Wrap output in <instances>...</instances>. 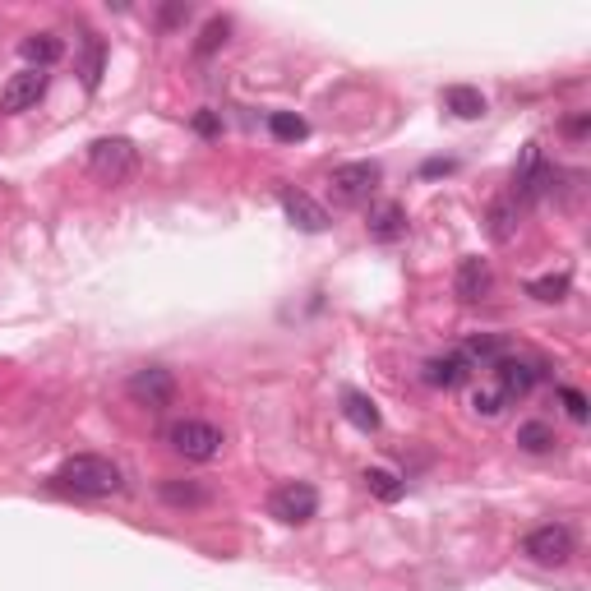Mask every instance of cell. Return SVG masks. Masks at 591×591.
I'll return each mask as SVG.
<instances>
[{
	"label": "cell",
	"instance_id": "4fadbf2b",
	"mask_svg": "<svg viewBox=\"0 0 591 591\" xmlns=\"http://www.w3.org/2000/svg\"><path fill=\"white\" fill-rule=\"evenodd\" d=\"M278 199H282V213H287V218L296 222L301 231H324V227H328V213L314 204L310 194H301V190H291V185H282Z\"/></svg>",
	"mask_w": 591,
	"mask_h": 591
},
{
	"label": "cell",
	"instance_id": "3957f363",
	"mask_svg": "<svg viewBox=\"0 0 591 591\" xmlns=\"http://www.w3.org/2000/svg\"><path fill=\"white\" fill-rule=\"evenodd\" d=\"M134 167H139V153H134L130 139H121V134H107V139H93V148H88V171H93L97 181L107 185H121L134 176Z\"/></svg>",
	"mask_w": 591,
	"mask_h": 591
},
{
	"label": "cell",
	"instance_id": "9a60e30c",
	"mask_svg": "<svg viewBox=\"0 0 591 591\" xmlns=\"http://www.w3.org/2000/svg\"><path fill=\"white\" fill-rule=\"evenodd\" d=\"M24 61H28V70H51V65L65 56V42L56 33H33V37H24Z\"/></svg>",
	"mask_w": 591,
	"mask_h": 591
},
{
	"label": "cell",
	"instance_id": "5bb4252c",
	"mask_svg": "<svg viewBox=\"0 0 591 591\" xmlns=\"http://www.w3.org/2000/svg\"><path fill=\"white\" fill-rule=\"evenodd\" d=\"M370 236H374V241H384V245L402 241V236H407V208H402V204L370 208Z\"/></svg>",
	"mask_w": 591,
	"mask_h": 591
},
{
	"label": "cell",
	"instance_id": "1f68e13d",
	"mask_svg": "<svg viewBox=\"0 0 591 591\" xmlns=\"http://www.w3.org/2000/svg\"><path fill=\"white\" fill-rule=\"evenodd\" d=\"M568 134H573V139H582V134H587V116H578V121H568Z\"/></svg>",
	"mask_w": 591,
	"mask_h": 591
},
{
	"label": "cell",
	"instance_id": "ac0fdd59",
	"mask_svg": "<svg viewBox=\"0 0 591 591\" xmlns=\"http://www.w3.org/2000/svg\"><path fill=\"white\" fill-rule=\"evenodd\" d=\"M555 444H559L555 425H545V421H522V425H518V448H522V453H531V458L550 453Z\"/></svg>",
	"mask_w": 591,
	"mask_h": 591
},
{
	"label": "cell",
	"instance_id": "4316f807",
	"mask_svg": "<svg viewBox=\"0 0 591 591\" xmlns=\"http://www.w3.org/2000/svg\"><path fill=\"white\" fill-rule=\"evenodd\" d=\"M97 79H102V42L97 37H88V56H84V84L97 88Z\"/></svg>",
	"mask_w": 591,
	"mask_h": 591
},
{
	"label": "cell",
	"instance_id": "7a4b0ae2",
	"mask_svg": "<svg viewBox=\"0 0 591 591\" xmlns=\"http://www.w3.org/2000/svg\"><path fill=\"white\" fill-rule=\"evenodd\" d=\"M167 444H171V453H181L185 462H213V458H222L227 435H222L213 421H204V416H181V421L167 425Z\"/></svg>",
	"mask_w": 591,
	"mask_h": 591
},
{
	"label": "cell",
	"instance_id": "ffe728a7",
	"mask_svg": "<svg viewBox=\"0 0 591 591\" xmlns=\"http://www.w3.org/2000/svg\"><path fill=\"white\" fill-rule=\"evenodd\" d=\"M157 495L167 499L171 508H199V504H208V490L199 481H162V490Z\"/></svg>",
	"mask_w": 591,
	"mask_h": 591
},
{
	"label": "cell",
	"instance_id": "f1b7e54d",
	"mask_svg": "<svg viewBox=\"0 0 591 591\" xmlns=\"http://www.w3.org/2000/svg\"><path fill=\"white\" fill-rule=\"evenodd\" d=\"M194 130L204 134V139H213V134H222V125H218V116H213V111H199V116H194Z\"/></svg>",
	"mask_w": 591,
	"mask_h": 591
},
{
	"label": "cell",
	"instance_id": "2e32d148",
	"mask_svg": "<svg viewBox=\"0 0 591 591\" xmlns=\"http://www.w3.org/2000/svg\"><path fill=\"white\" fill-rule=\"evenodd\" d=\"M444 107L453 111L458 121H481V116H485V97H481V88L453 84V88H444Z\"/></svg>",
	"mask_w": 591,
	"mask_h": 591
},
{
	"label": "cell",
	"instance_id": "277c9868",
	"mask_svg": "<svg viewBox=\"0 0 591 591\" xmlns=\"http://www.w3.org/2000/svg\"><path fill=\"white\" fill-rule=\"evenodd\" d=\"M573 550H578V541H573V527H564V522H541V527H531L527 536H522V555L541 568L568 564Z\"/></svg>",
	"mask_w": 591,
	"mask_h": 591
},
{
	"label": "cell",
	"instance_id": "d4e9b609",
	"mask_svg": "<svg viewBox=\"0 0 591 591\" xmlns=\"http://www.w3.org/2000/svg\"><path fill=\"white\" fill-rule=\"evenodd\" d=\"M471 407H476V416H499V411L513 407V402L499 393V384H485V388H476V393H471Z\"/></svg>",
	"mask_w": 591,
	"mask_h": 591
},
{
	"label": "cell",
	"instance_id": "f546056e",
	"mask_svg": "<svg viewBox=\"0 0 591 591\" xmlns=\"http://www.w3.org/2000/svg\"><path fill=\"white\" fill-rule=\"evenodd\" d=\"M190 19V5H167L162 10V28H176V24H185Z\"/></svg>",
	"mask_w": 591,
	"mask_h": 591
},
{
	"label": "cell",
	"instance_id": "4dcf8cb0",
	"mask_svg": "<svg viewBox=\"0 0 591 591\" xmlns=\"http://www.w3.org/2000/svg\"><path fill=\"white\" fill-rule=\"evenodd\" d=\"M453 167H458V162H448V157L444 162H425V176H439V171H453Z\"/></svg>",
	"mask_w": 591,
	"mask_h": 591
},
{
	"label": "cell",
	"instance_id": "52a82bcc",
	"mask_svg": "<svg viewBox=\"0 0 591 591\" xmlns=\"http://www.w3.org/2000/svg\"><path fill=\"white\" fill-rule=\"evenodd\" d=\"M490 370H495V384H499V393H504L508 402L527 398L531 388H536V384L545 379L541 365L527 361V356H513V351H504V356H499V361L490 365Z\"/></svg>",
	"mask_w": 591,
	"mask_h": 591
},
{
	"label": "cell",
	"instance_id": "6da1fadb",
	"mask_svg": "<svg viewBox=\"0 0 591 591\" xmlns=\"http://www.w3.org/2000/svg\"><path fill=\"white\" fill-rule=\"evenodd\" d=\"M56 485L65 495H79V499H107L121 490V467L102 453H74L61 471H56Z\"/></svg>",
	"mask_w": 591,
	"mask_h": 591
},
{
	"label": "cell",
	"instance_id": "603a6c76",
	"mask_svg": "<svg viewBox=\"0 0 591 591\" xmlns=\"http://www.w3.org/2000/svg\"><path fill=\"white\" fill-rule=\"evenodd\" d=\"M268 134H273L278 144H301L305 134H310V125H305L301 116H291V111H273V116H268Z\"/></svg>",
	"mask_w": 591,
	"mask_h": 591
},
{
	"label": "cell",
	"instance_id": "cb8c5ba5",
	"mask_svg": "<svg viewBox=\"0 0 591 591\" xmlns=\"http://www.w3.org/2000/svg\"><path fill=\"white\" fill-rule=\"evenodd\" d=\"M568 287H573V278H568V273H550V278H536V282H527V291H531V296H536V301H545V305L564 301V296H568Z\"/></svg>",
	"mask_w": 591,
	"mask_h": 591
},
{
	"label": "cell",
	"instance_id": "30bf717a",
	"mask_svg": "<svg viewBox=\"0 0 591 591\" xmlns=\"http://www.w3.org/2000/svg\"><path fill=\"white\" fill-rule=\"evenodd\" d=\"M42 93H47V70H19L10 74V84L0 88V111H28L37 107Z\"/></svg>",
	"mask_w": 591,
	"mask_h": 591
},
{
	"label": "cell",
	"instance_id": "d6986e66",
	"mask_svg": "<svg viewBox=\"0 0 591 591\" xmlns=\"http://www.w3.org/2000/svg\"><path fill=\"white\" fill-rule=\"evenodd\" d=\"M458 351H462V361H467L471 370H476V365H481V370H490V365H495L508 347H504L499 338H467Z\"/></svg>",
	"mask_w": 591,
	"mask_h": 591
},
{
	"label": "cell",
	"instance_id": "8fae6325",
	"mask_svg": "<svg viewBox=\"0 0 591 591\" xmlns=\"http://www.w3.org/2000/svg\"><path fill=\"white\" fill-rule=\"evenodd\" d=\"M490 287H495V273H490V264H485V259H462L458 278H453L458 301L476 305V301H485V296H490Z\"/></svg>",
	"mask_w": 591,
	"mask_h": 591
},
{
	"label": "cell",
	"instance_id": "ba28073f",
	"mask_svg": "<svg viewBox=\"0 0 591 591\" xmlns=\"http://www.w3.org/2000/svg\"><path fill=\"white\" fill-rule=\"evenodd\" d=\"M130 398L139 407H171L176 402V374L162 365H144L130 374Z\"/></svg>",
	"mask_w": 591,
	"mask_h": 591
},
{
	"label": "cell",
	"instance_id": "7402d4cb",
	"mask_svg": "<svg viewBox=\"0 0 591 591\" xmlns=\"http://www.w3.org/2000/svg\"><path fill=\"white\" fill-rule=\"evenodd\" d=\"M513 231H518V199L508 194V199H499V204L490 208V236L504 245V241H513Z\"/></svg>",
	"mask_w": 591,
	"mask_h": 591
},
{
	"label": "cell",
	"instance_id": "e0dca14e",
	"mask_svg": "<svg viewBox=\"0 0 591 591\" xmlns=\"http://www.w3.org/2000/svg\"><path fill=\"white\" fill-rule=\"evenodd\" d=\"M342 416H347L361 435H374V430H379V407H374L365 393H342Z\"/></svg>",
	"mask_w": 591,
	"mask_h": 591
},
{
	"label": "cell",
	"instance_id": "484cf974",
	"mask_svg": "<svg viewBox=\"0 0 591 591\" xmlns=\"http://www.w3.org/2000/svg\"><path fill=\"white\" fill-rule=\"evenodd\" d=\"M227 33H231L227 19H213V24L204 28V37H199V47H194V51H199V56H213V51H218L222 42H227Z\"/></svg>",
	"mask_w": 591,
	"mask_h": 591
},
{
	"label": "cell",
	"instance_id": "5b68a950",
	"mask_svg": "<svg viewBox=\"0 0 591 591\" xmlns=\"http://www.w3.org/2000/svg\"><path fill=\"white\" fill-rule=\"evenodd\" d=\"M268 513L282 522V527H305V522L319 513V490L305 481H282L273 495H268Z\"/></svg>",
	"mask_w": 591,
	"mask_h": 591
},
{
	"label": "cell",
	"instance_id": "9c48e42d",
	"mask_svg": "<svg viewBox=\"0 0 591 591\" xmlns=\"http://www.w3.org/2000/svg\"><path fill=\"white\" fill-rule=\"evenodd\" d=\"M555 185V167L545 162V153L536 144H527V153H522L518 162V181H513V199H536V194H545Z\"/></svg>",
	"mask_w": 591,
	"mask_h": 591
},
{
	"label": "cell",
	"instance_id": "44dd1931",
	"mask_svg": "<svg viewBox=\"0 0 591 591\" xmlns=\"http://www.w3.org/2000/svg\"><path fill=\"white\" fill-rule=\"evenodd\" d=\"M365 490H370L374 499H384V504H398V499L407 495V485H402L393 471H384V467H370V471H365Z\"/></svg>",
	"mask_w": 591,
	"mask_h": 591
},
{
	"label": "cell",
	"instance_id": "7c38bea8",
	"mask_svg": "<svg viewBox=\"0 0 591 591\" xmlns=\"http://www.w3.org/2000/svg\"><path fill=\"white\" fill-rule=\"evenodd\" d=\"M421 379L430 388H462L471 379V365L462 361V351H444V356H430V361H425Z\"/></svg>",
	"mask_w": 591,
	"mask_h": 591
},
{
	"label": "cell",
	"instance_id": "83f0119b",
	"mask_svg": "<svg viewBox=\"0 0 591 591\" xmlns=\"http://www.w3.org/2000/svg\"><path fill=\"white\" fill-rule=\"evenodd\" d=\"M559 402H564V411L568 416H573V421H587V398H582L578 388H559Z\"/></svg>",
	"mask_w": 591,
	"mask_h": 591
},
{
	"label": "cell",
	"instance_id": "8992f818",
	"mask_svg": "<svg viewBox=\"0 0 591 591\" xmlns=\"http://www.w3.org/2000/svg\"><path fill=\"white\" fill-rule=\"evenodd\" d=\"M379 181H384V171H379V162H342V167H333V194H338L342 204H365L374 190H379Z\"/></svg>",
	"mask_w": 591,
	"mask_h": 591
}]
</instances>
